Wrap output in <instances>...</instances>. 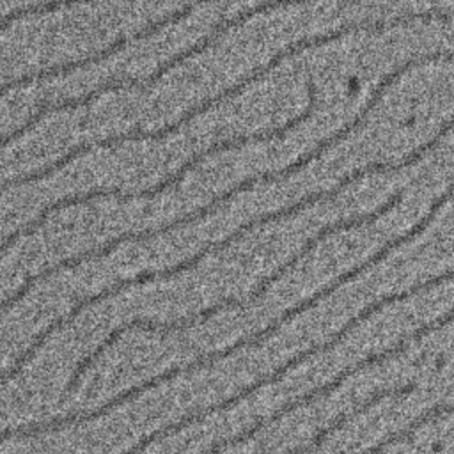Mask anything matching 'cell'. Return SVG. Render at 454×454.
<instances>
[{
    "instance_id": "cell-1",
    "label": "cell",
    "mask_w": 454,
    "mask_h": 454,
    "mask_svg": "<svg viewBox=\"0 0 454 454\" xmlns=\"http://www.w3.org/2000/svg\"><path fill=\"white\" fill-rule=\"evenodd\" d=\"M431 23L434 21V12L433 9H427V11H419V12H404V14H399V16H394V18H385V20H362V21H349L335 30H330V32H325V34H317V35H309V37H303V39H298L287 46H284L282 50H278L266 64L255 67L252 73H248L247 76L239 78L238 82H234L231 87L220 90L218 94L197 103L195 106L188 108L179 119L165 124V131L167 135H174L177 133L183 126H186L188 122H192L195 117L213 110L215 106H218L220 103L231 99V98H236L239 96L241 92H245L250 85H254L255 82L262 80L270 71H273L277 66H280L284 60L305 51V50H314V48H319V46H325L328 43H333L344 35H351V34H358V32H383V30H388V28H395V27H406V25H411V23Z\"/></svg>"
},
{
    "instance_id": "cell-2",
    "label": "cell",
    "mask_w": 454,
    "mask_h": 454,
    "mask_svg": "<svg viewBox=\"0 0 454 454\" xmlns=\"http://www.w3.org/2000/svg\"><path fill=\"white\" fill-rule=\"evenodd\" d=\"M440 60H442V53L436 51V50H434V51H429V53H420V55H415V57L404 60L403 64H399V66L394 67L390 73H387V74H383V76L380 78V82L376 83V87H374L371 98L367 99V103H365V105L360 108V112H358L351 121H348L342 128L335 129L330 137L321 138L312 149H309L303 156H300V158L294 160L293 163H289V165H286V167H282V168H277V170H268V172L254 174V176L245 177L243 181L236 183L234 186H231V188L220 192V193L216 195V202H218V204H225V202H229L231 199H234L236 195L255 188L257 184H270V183H275V181H282V179H287V177H291L293 174L300 172V170H301L303 167H307L309 163L319 160V158H321L328 149H332L335 144H339L340 140H344L351 131H355L356 128H360V126L364 124V121L367 119V115L372 112V108L380 103V99H381V96L387 92V89H388L390 85H394L401 76H404L410 69L419 67V66H426V64H433V62H440Z\"/></svg>"
},
{
    "instance_id": "cell-3",
    "label": "cell",
    "mask_w": 454,
    "mask_h": 454,
    "mask_svg": "<svg viewBox=\"0 0 454 454\" xmlns=\"http://www.w3.org/2000/svg\"><path fill=\"white\" fill-rule=\"evenodd\" d=\"M229 309H243V300L229 296V298H222L220 301L193 312L190 316H183L177 319H170V321H160V319H153V317H131L117 326H114L87 355H83L76 365L71 369V376L67 380L66 390L71 392L74 388H78L80 381L83 380V376L98 364V360L117 342L121 340L128 332H145V333H158V335H170L176 332H183V330H190L197 325H202L206 321H209L211 317H215L216 314L229 310Z\"/></svg>"
},
{
    "instance_id": "cell-4",
    "label": "cell",
    "mask_w": 454,
    "mask_h": 454,
    "mask_svg": "<svg viewBox=\"0 0 454 454\" xmlns=\"http://www.w3.org/2000/svg\"><path fill=\"white\" fill-rule=\"evenodd\" d=\"M307 94H309V103L305 106V110L301 114H298L296 117H293L291 121H287L286 124L282 126H277V128H271V129H264V131H257V133H250V135H234L232 138H223V140H218L211 145H207L206 149H200L197 151L195 154H192L184 163L179 165L177 170H174L172 174L165 176L161 181H158L156 184L149 186V188H144L142 190V197L145 199H153L163 192H167L168 188L176 186L177 183H181L184 179V176L188 172H192L193 168H197L200 163H204L209 156L213 154H218V153H225V151H231V149H241L245 145H250V144H264V142H271L275 138H282L286 137L289 131H293L298 124H301L303 121H307L314 108H316V85L312 80H309L307 83Z\"/></svg>"
},
{
    "instance_id": "cell-5",
    "label": "cell",
    "mask_w": 454,
    "mask_h": 454,
    "mask_svg": "<svg viewBox=\"0 0 454 454\" xmlns=\"http://www.w3.org/2000/svg\"><path fill=\"white\" fill-rule=\"evenodd\" d=\"M399 202H401V192H395V193L390 195L383 204L376 206V209H372V211H369V213H362V215H355V216H349V218L333 220L332 223L321 227L312 238H309V239L303 243V247H301L296 254H293L286 262L278 264L270 275L262 277V278L259 280V284L248 293V296L243 298V305L248 307V305L255 303L257 300H261V298L266 294V291H268L277 280H280V278L286 277L293 268H296L298 262H301V261H303L321 241H325L328 236L337 234V232H342V231L356 229V227H362V225H367V223H372L374 220H378L380 216H383V215H387L390 209H394Z\"/></svg>"
},
{
    "instance_id": "cell-6",
    "label": "cell",
    "mask_w": 454,
    "mask_h": 454,
    "mask_svg": "<svg viewBox=\"0 0 454 454\" xmlns=\"http://www.w3.org/2000/svg\"><path fill=\"white\" fill-rule=\"evenodd\" d=\"M415 390L413 383H404L399 387H388V388H380L376 392H372L371 395L364 397L355 408L339 413L337 417H333L328 424L321 426L309 440H305V443L293 447L291 450H287L286 454H314L333 433H337L339 429H342L344 426H348L351 420H355L358 415L367 413L369 410H372L374 406H378L380 403H383L388 397H404L408 394H411Z\"/></svg>"
},
{
    "instance_id": "cell-7",
    "label": "cell",
    "mask_w": 454,
    "mask_h": 454,
    "mask_svg": "<svg viewBox=\"0 0 454 454\" xmlns=\"http://www.w3.org/2000/svg\"><path fill=\"white\" fill-rule=\"evenodd\" d=\"M83 67H89V60L85 57L74 59L71 62L66 60V62L51 64V66H46V67H41V69H35V71H30V73L9 78V80L0 83V99L4 96H7L9 92H12V90H18V89H23V87H28L32 83L44 82V80L64 78V76H67V74H71V73H74L78 69H83Z\"/></svg>"
},
{
    "instance_id": "cell-8",
    "label": "cell",
    "mask_w": 454,
    "mask_h": 454,
    "mask_svg": "<svg viewBox=\"0 0 454 454\" xmlns=\"http://www.w3.org/2000/svg\"><path fill=\"white\" fill-rule=\"evenodd\" d=\"M154 443H158V434H156V431H151V433L144 434V436H142L137 443H133L131 447L121 450L119 454H142V452H145V450H147L151 445H154Z\"/></svg>"
}]
</instances>
